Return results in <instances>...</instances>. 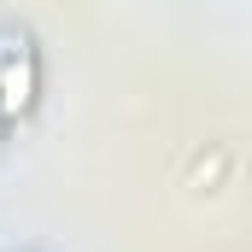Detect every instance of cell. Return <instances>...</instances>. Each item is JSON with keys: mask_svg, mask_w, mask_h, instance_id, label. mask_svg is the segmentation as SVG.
<instances>
[{"mask_svg": "<svg viewBox=\"0 0 252 252\" xmlns=\"http://www.w3.org/2000/svg\"><path fill=\"white\" fill-rule=\"evenodd\" d=\"M30 106H35V53L30 41H18L12 53H0V112L24 118Z\"/></svg>", "mask_w": 252, "mask_h": 252, "instance_id": "cell-1", "label": "cell"}]
</instances>
